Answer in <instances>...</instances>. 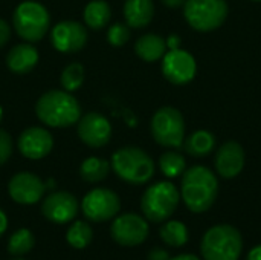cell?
<instances>
[{
	"mask_svg": "<svg viewBox=\"0 0 261 260\" xmlns=\"http://www.w3.org/2000/svg\"><path fill=\"white\" fill-rule=\"evenodd\" d=\"M219 195V181L214 172L205 166H193L182 175L180 198L193 213L208 211Z\"/></svg>",
	"mask_w": 261,
	"mask_h": 260,
	"instance_id": "1",
	"label": "cell"
},
{
	"mask_svg": "<svg viewBox=\"0 0 261 260\" xmlns=\"http://www.w3.org/2000/svg\"><path fill=\"white\" fill-rule=\"evenodd\" d=\"M35 115L49 127H70L81 118V106L67 90H49L37 100Z\"/></svg>",
	"mask_w": 261,
	"mask_h": 260,
	"instance_id": "2",
	"label": "cell"
},
{
	"mask_svg": "<svg viewBox=\"0 0 261 260\" xmlns=\"http://www.w3.org/2000/svg\"><path fill=\"white\" fill-rule=\"evenodd\" d=\"M115 175L127 184L142 185L154 176V161L139 147L127 146L118 149L110 161Z\"/></svg>",
	"mask_w": 261,
	"mask_h": 260,
	"instance_id": "3",
	"label": "cell"
},
{
	"mask_svg": "<svg viewBox=\"0 0 261 260\" xmlns=\"http://www.w3.org/2000/svg\"><path fill=\"white\" fill-rule=\"evenodd\" d=\"M242 250L243 238L240 231L228 224L211 227L200 242L203 260H239Z\"/></svg>",
	"mask_w": 261,
	"mask_h": 260,
	"instance_id": "4",
	"label": "cell"
},
{
	"mask_svg": "<svg viewBox=\"0 0 261 260\" xmlns=\"http://www.w3.org/2000/svg\"><path fill=\"white\" fill-rule=\"evenodd\" d=\"M180 193L170 181H161L150 185L141 198V210L147 221L161 224L170 219L177 210Z\"/></svg>",
	"mask_w": 261,
	"mask_h": 260,
	"instance_id": "5",
	"label": "cell"
},
{
	"mask_svg": "<svg viewBox=\"0 0 261 260\" xmlns=\"http://www.w3.org/2000/svg\"><path fill=\"white\" fill-rule=\"evenodd\" d=\"M12 25L18 37L28 43H35L44 38L50 26V15L46 6L35 0L21 2L14 14Z\"/></svg>",
	"mask_w": 261,
	"mask_h": 260,
	"instance_id": "6",
	"label": "cell"
},
{
	"mask_svg": "<svg viewBox=\"0 0 261 260\" xmlns=\"http://www.w3.org/2000/svg\"><path fill=\"white\" fill-rule=\"evenodd\" d=\"M229 6L226 0H187L184 17L187 23L199 32L219 29L228 18Z\"/></svg>",
	"mask_w": 261,
	"mask_h": 260,
	"instance_id": "7",
	"label": "cell"
},
{
	"mask_svg": "<svg viewBox=\"0 0 261 260\" xmlns=\"http://www.w3.org/2000/svg\"><path fill=\"white\" fill-rule=\"evenodd\" d=\"M151 135L153 139L170 149H180L185 141V120L179 109L165 106L154 112L151 118Z\"/></svg>",
	"mask_w": 261,
	"mask_h": 260,
	"instance_id": "8",
	"label": "cell"
},
{
	"mask_svg": "<svg viewBox=\"0 0 261 260\" xmlns=\"http://www.w3.org/2000/svg\"><path fill=\"white\" fill-rule=\"evenodd\" d=\"M121 210L119 196L110 188H93L81 201V211L92 222H107Z\"/></svg>",
	"mask_w": 261,
	"mask_h": 260,
	"instance_id": "9",
	"label": "cell"
},
{
	"mask_svg": "<svg viewBox=\"0 0 261 260\" xmlns=\"http://www.w3.org/2000/svg\"><path fill=\"white\" fill-rule=\"evenodd\" d=\"M148 233L147 219L136 213H124L113 218L110 227L112 239L121 247H138L147 241Z\"/></svg>",
	"mask_w": 261,
	"mask_h": 260,
	"instance_id": "10",
	"label": "cell"
},
{
	"mask_svg": "<svg viewBox=\"0 0 261 260\" xmlns=\"http://www.w3.org/2000/svg\"><path fill=\"white\" fill-rule=\"evenodd\" d=\"M197 72L196 58L180 48L168 49L162 57V74L164 77L176 86L188 84L194 80Z\"/></svg>",
	"mask_w": 261,
	"mask_h": 260,
	"instance_id": "11",
	"label": "cell"
},
{
	"mask_svg": "<svg viewBox=\"0 0 261 260\" xmlns=\"http://www.w3.org/2000/svg\"><path fill=\"white\" fill-rule=\"evenodd\" d=\"M46 184L31 172H18L8 182L9 198L20 205H34L46 193Z\"/></svg>",
	"mask_w": 261,
	"mask_h": 260,
	"instance_id": "12",
	"label": "cell"
},
{
	"mask_svg": "<svg viewBox=\"0 0 261 260\" xmlns=\"http://www.w3.org/2000/svg\"><path fill=\"white\" fill-rule=\"evenodd\" d=\"M52 46L63 54L81 51L87 43V29L83 23L75 20H64L57 23L50 31Z\"/></svg>",
	"mask_w": 261,
	"mask_h": 260,
	"instance_id": "13",
	"label": "cell"
},
{
	"mask_svg": "<svg viewBox=\"0 0 261 260\" xmlns=\"http://www.w3.org/2000/svg\"><path fill=\"white\" fill-rule=\"evenodd\" d=\"M80 210L76 198L69 192H54L44 198L41 204V215L52 224L63 225L72 222Z\"/></svg>",
	"mask_w": 261,
	"mask_h": 260,
	"instance_id": "14",
	"label": "cell"
},
{
	"mask_svg": "<svg viewBox=\"0 0 261 260\" xmlns=\"http://www.w3.org/2000/svg\"><path fill=\"white\" fill-rule=\"evenodd\" d=\"M78 136L83 144L90 149H99L109 144L112 138V124L110 121L98 113L89 112L78 120Z\"/></svg>",
	"mask_w": 261,
	"mask_h": 260,
	"instance_id": "15",
	"label": "cell"
},
{
	"mask_svg": "<svg viewBox=\"0 0 261 260\" xmlns=\"http://www.w3.org/2000/svg\"><path fill=\"white\" fill-rule=\"evenodd\" d=\"M17 147L21 156L26 159L38 161L46 158L54 149V138L50 132L44 127H28L24 129L18 139Z\"/></svg>",
	"mask_w": 261,
	"mask_h": 260,
	"instance_id": "16",
	"label": "cell"
},
{
	"mask_svg": "<svg viewBox=\"0 0 261 260\" xmlns=\"http://www.w3.org/2000/svg\"><path fill=\"white\" fill-rule=\"evenodd\" d=\"M216 172L223 179H234L245 167V150L237 141H228L216 152Z\"/></svg>",
	"mask_w": 261,
	"mask_h": 260,
	"instance_id": "17",
	"label": "cell"
},
{
	"mask_svg": "<svg viewBox=\"0 0 261 260\" xmlns=\"http://www.w3.org/2000/svg\"><path fill=\"white\" fill-rule=\"evenodd\" d=\"M38 51L31 43L15 44L6 55V66L11 72L23 75L31 72L38 63Z\"/></svg>",
	"mask_w": 261,
	"mask_h": 260,
	"instance_id": "18",
	"label": "cell"
},
{
	"mask_svg": "<svg viewBox=\"0 0 261 260\" xmlns=\"http://www.w3.org/2000/svg\"><path fill=\"white\" fill-rule=\"evenodd\" d=\"M124 18L130 28L141 29L151 23L154 17L153 0H125L124 3Z\"/></svg>",
	"mask_w": 261,
	"mask_h": 260,
	"instance_id": "19",
	"label": "cell"
},
{
	"mask_svg": "<svg viewBox=\"0 0 261 260\" xmlns=\"http://www.w3.org/2000/svg\"><path fill=\"white\" fill-rule=\"evenodd\" d=\"M167 49L168 48H167L165 38L158 34H153V32L144 34L135 43L136 55L147 63H154V61L161 60L165 55Z\"/></svg>",
	"mask_w": 261,
	"mask_h": 260,
	"instance_id": "20",
	"label": "cell"
},
{
	"mask_svg": "<svg viewBox=\"0 0 261 260\" xmlns=\"http://www.w3.org/2000/svg\"><path fill=\"white\" fill-rule=\"evenodd\" d=\"M216 147V138L208 130H196L184 141V150L193 158L208 156Z\"/></svg>",
	"mask_w": 261,
	"mask_h": 260,
	"instance_id": "21",
	"label": "cell"
},
{
	"mask_svg": "<svg viewBox=\"0 0 261 260\" xmlns=\"http://www.w3.org/2000/svg\"><path fill=\"white\" fill-rule=\"evenodd\" d=\"M83 18L90 29H102L112 18V8L106 0H92L86 5Z\"/></svg>",
	"mask_w": 261,
	"mask_h": 260,
	"instance_id": "22",
	"label": "cell"
},
{
	"mask_svg": "<svg viewBox=\"0 0 261 260\" xmlns=\"http://www.w3.org/2000/svg\"><path fill=\"white\" fill-rule=\"evenodd\" d=\"M110 169L112 166L107 159L98 158V156H89L80 166V176L86 182L96 184L107 178Z\"/></svg>",
	"mask_w": 261,
	"mask_h": 260,
	"instance_id": "23",
	"label": "cell"
},
{
	"mask_svg": "<svg viewBox=\"0 0 261 260\" xmlns=\"http://www.w3.org/2000/svg\"><path fill=\"white\" fill-rule=\"evenodd\" d=\"M34 247H35V238L32 231L28 228H18L9 236L6 250L8 254L14 257H23L29 254L34 250Z\"/></svg>",
	"mask_w": 261,
	"mask_h": 260,
	"instance_id": "24",
	"label": "cell"
},
{
	"mask_svg": "<svg viewBox=\"0 0 261 260\" xmlns=\"http://www.w3.org/2000/svg\"><path fill=\"white\" fill-rule=\"evenodd\" d=\"M159 236L164 244L171 248H180L188 242V228L180 221H168L159 230Z\"/></svg>",
	"mask_w": 261,
	"mask_h": 260,
	"instance_id": "25",
	"label": "cell"
},
{
	"mask_svg": "<svg viewBox=\"0 0 261 260\" xmlns=\"http://www.w3.org/2000/svg\"><path fill=\"white\" fill-rule=\"evenodd\" d=\"M92 239H93V230L84 221L72 222V225L66 231V241L75 250H83L89 247Z\"/></svg>",
	"mask_w": 261,
	"mask_h": 260,
	"instance_id": "26",
	"label": "cell"
},
{
	"mask_svg": "<svg viewBox=\"0 0 261 260\" xmlns=\"http://www.w3.org/2000/svg\"><path fill=\"white\" fill-rule=\"evenodd\" d=\"M159 169H161L164 176H167L170 179L177 178V176L184 175V172L187 170L185 156L182 153H179L177 150H168V152L161 155Z\"/></svg>",
	"mask_w": 261,
	"mask_h": 260,
	"instance_id": "27",
	"label": "cell"
},
{
	"mask_svg": "<svg viewBox=\"0 0 261 260\" xmlns=\"http://www.w3.org/2000/svg\"><path fill=\"white\" fill-rule=\"evenodd\" d=\"M60 83L64 90L75 92L78 90L84 83V67L80 63H70L64 67V70L60 75Z\"/></svg>",
	"mask_w": 261,
	"mask_h": 260,
	"instance_id": "28",
	"label": "cell"
},
{
	"mask_svg": "<svg viewBox=\"0 0 261 260\" xmlns=\"http://www.w3.org/2000/svg\"><path fill=\"white\" fill-rule=\"evenodd\" d=\"M130 40V26L127 23H113L107 29V41L112 46H124Z\"/></svg>",
	"mask_w": 261,
	"mask_h": 260,
	"instance_id": "29",
	"label": "cell"
},
{
	"mask_svg": "<svg viewBox=\"0 0 261 260\" xmlns=\"http://www.w3.org/2000/svg\"><path fill=\"white\" fill-rule=\"evenodd\" d=\"M12 155V138L11 135L0 129V166H3Z\"/></svg>",
	"mask_w": 261,
	"mask_h": 260,
	"instance_id": "30",
	"label": "cell"
},
{
	"mask_svg": "<svg viewBox=\"0 0 261 260\" xmlns=\"http://www.w3.org/2000/svg\"><path fill=\"white\" fill-rule=\"evenodd\" d=\"M9 37H11V28L5 20L0 18V48L8 43Z\"/></svg>",
	"mask_w": 261,
	"mask_h": 260,
	"instance_id": "31",
	"label": "cell"
},
{
	"mask_svg": "<svg viewBox=\"0 0 261 260\" xmlns=\"http://www.w3.org/2000/svg\"><path fill=\"white\" fill-rule=\"evenodd\" d=\"M148 260H170V254L164 248H153L148 253Z\"/></svg>",
	"mask_w": 261,
	"mask_h": 260,
	"instance_id": "32",
	"label": "cell"
},
{
	"mask_svg": "<svg viewBox=\"0 0 261 260\" xmlns=\"http://www.w3.org/2000/svg\"><path fill=\"white\" fill-rule=\"evenodd\" d=\"M165 41H167V48H168V49H177L179 44H180V37L173 34V35H170Z\"/></svg>",
	"mask_w": 261,
	"mask_h": 260,
	"instance_id": "33",
	"label": "cell"
},
{
	"mask_svg": "<svg viewBox=\"0 0 261 260\" xmlns=\"http://www.w3.org/2000/svg\"><path fill=\"white\" fill-rule=\"evenodd\" d=\"M6 228H8V216H6V213L0 208V238L5 234Z\"/></svg>",
	"mask_w": 261,
	"mask_h": 260,
	"instance_id": "34",
	"label": "cell"
},
{
	"mask_svg": "<svg viewBox=\"0 0 261 260\" xmlns=\"http://www.w3.org/2000/svg\"><path fill=\"white\" fill-rule=\"evenodd\" d=\"M246 260H261V245L255 247V248H252V250L249 251V254H248Z\"/></svg>",
	"mask_w": 261,
	"mask_h": 260,
	"instance_id": "35",
	"label": "cell"
},
{
	"mask_svg": "<svg viewBox=\"0 0 261 260\" xmlns=\"http://www.w3.org/2000/svg\"><path fill=\"white\" fill-rule=\"evenodd\" d=\"M161 2L168 8H180V6H184V3L187 0H161Z\"/></svg>",
	"mask_w": 261,
	"mask_h": 260,
	"instance_id": "36",
	"label": "cell"
},
{
	"mask_svg": "<svg viewBox=\"0 0 261 260\" xmlns=\"http://www.w3.org/2000/svg\"><path fill=\"white\" fill-rule=\"evenodd\" d=\"M170 260H200L197 256L194 254H180V256H176V257H170Z\"/></svg>",
	"mask_w": 261,
	"mask_h": 260,
	"instance_id": "37",
	"label": "cell"
},
{
	"mask_svg": "<svg viewBox=\"0 0 261 260\" xmlns=\"http://www.w3.org/2000/svg\"><path fill=\"white\" fill-rule=\"evenodd\" d=\"M3 120V107L0 106V121Z\"/></svg>",
	"mask_w": 261,
	"mask_h": 260,
	"instance_id": "38",
	"label": "cell"
},
{
	"mask_svg": "<svg viewBox=\"0 0 261 260\" xmlns=\"http://www.w3.org/2000/svg\"><path fill=\"white\" fill-rule=\"evenodd\" d=\"M11 260H24V259H21V257H17V259H11Z\"/></svg>",
	"mask_w": 261,
	"mask_h": 260,
	"instance_id": "39",
	"label": "cell"
},
{
	"mask_svg": "<svg viewBox=\"0 0 261 260\" xmlns=\"http://www.w3.org/2000/svg\"><path fill=\"white\" fill-rule=\"evenodd\" d=\"M252 2H261V0H252Z\"/></svg>",
	"mask_w": 261,
	"mask_h": 260,
	"instance_id": "40",
	"label": "cell"
}]
</instances>
